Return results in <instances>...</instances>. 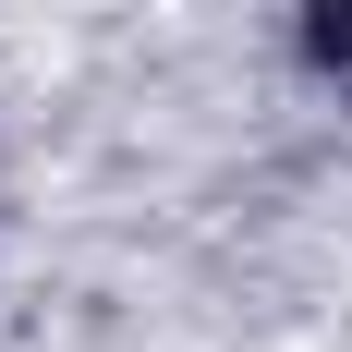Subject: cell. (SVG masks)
I'll use <instances>...</instances> for the list:
<instances>
[{
    "label": "cell",
    "instance_id": "cell-1",
    "mask_svg": "<svg viewBox=\"0 0 352 352\" xmlns=\"http://www.w3.org/2000/svg\"><path fill=\"white\" fill-rule=\"evenodd\" d=\"M316 25H304V49H316L328 73H352V0H304Z\"/></svg>",
    "mask_w": 352,
    "mask_h": 352
}]
</instances>
